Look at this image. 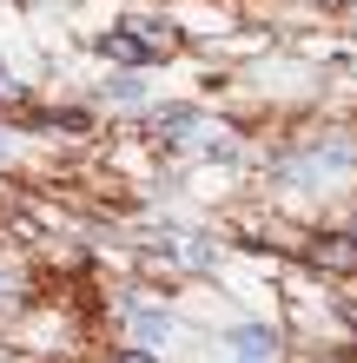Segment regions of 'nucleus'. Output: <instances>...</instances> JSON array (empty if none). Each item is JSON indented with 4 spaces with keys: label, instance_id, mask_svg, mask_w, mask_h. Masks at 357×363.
<instances>
[{
    "label": "nucleus",
    "instance_id": "obj_6",
    "mask_svg": "<svg viewBox=\"0 0 357 363\" xmlns=\"http://www.w3.org/2000/svg\"><path fill=\"white\" fill-rule=\"evenodd\" d=\"M106 99H119V106H139V99H145L139 73H113V79H106Z\"/></svg>",
    "mask_w": 357,
    "mask_h": 363
},
{
    "label": "nucleus",
    "instance_id": "obj_8",
    "mask_svg": "<svg viewBox=\"0 0 357 363\" xmlns=\"http://www.w3.org/2000/svg\"><path fill=\"white\" fill-rule=\"evenodd\" d=\"M113 363H159L153 350H126V357H113Z\"/></svg>",
    "mask_w": 357,
    "mask_h": 363
},
{
    "label": "nucleus",
    "instance_id": "obj_4",
    "mask_svg": "<svg viewBox=\"0 0 357 363\" xmlns=\"http://www.w3.org/2000/svg\"><path fill=\"white\" fill-rule=\"evenodd\" d=\"M119 317H126V330L139 337V350H165V344H172V330H179V324H172V311L145 304V297H126Z\"/></svg>",
    "mask_w": 357,
    "mask_h": 363
},
{
    "label": "nucleus",
    "instance_id": "obj_10",
    "mask_svg": "<svg viewBox=\"0 0 357 363\" xmlns=\"http://www.w3.org/2000/svg\"><path fill=\"white\" fill-rule=\"evenodd\" d=\"M351 245H357V218H351Z\"/></svg>",
    "mask_w": 357,
    "mask_h": 363
},
{
    "label": "nucleus",
    "instance_id": "obj_7",
    "mask_svg": "<svg viewBox=\"0 0 357 363\" xmlns=\"http://www.w3.org/2000/svg\"><path fill=\"white\" fill-rule=\"evenodd\" d=\"M20 99H27V86H20V79L0 67V106H20Z\"/></svg>",
    "mask_w": 357,
    "mask_h": 363
},
{
    "label": "nucleus",
    "instance_id": "obj_9",
    "mask_svg": "<svg viewBox=\"0 0 357 363\" xmlns=\"http://www.w3.org/2000/svg\"><path fill=\"white\" fill-rule=\"evenodd\" d=\"M7 159H13V139H7V133H0V165H7Z\"/></svg>",
    "mask_w": 357,
    "mask_h": 363
},
{
    "label": "nucleus",
    "instance_id": "obj_5",
    "mask_svg": "<svg viewBox=\"0 0 357 363\" xmlns=\"http://www.w3.org/2000/svg\"><path fill=\"white\" fill-rule=\"evenodd\" d=\"M304 258L318 271H331V277H351L357 271V245H351V231H324V238H311Z\"/></svg>",
    "mask_w": 357,
    "mask_h": 363
},
{
    "label": "nucleus",
    "instance_id": "obj_1",
    "mask_svg": "<svg viewBox=\"0 0 357 363\" xmlns=\"http://www.w3.org/2000/svg\"><path fill=\"white\" fill-rule=\"evenodd\" d=\"M153 133H159V145H172V152H212V159H232L238 152V133L225 119H212V113H199V106H165V113H153Z\"/></svg>",
    "mask_w": 357,
    "mask_h": 363
},
{
    "label": "nucleus",
    "instance_id": "obj_3",
    "mask_svg": "<svg viewBox=\"0 0 357 363\" xmlns=\"http://www.w3.org/2000/svg\"><path fill=\"white\" fill-rule=\"evenodd\" d=\"M219 350H225L219 363H278V330L271 324H232Z\"/></svg>",
    "mask_w": 357,
    "mask_h": 363
},
{
    "label": "nucleus",
    "instance_id": "obj_2",
    "mask_svg": "<svg viewBox=\"0 0 357 363\" xmlns=\"http://www.w3.org/2000/svg\"><path fill=\"white\" fill-rule=\"evenodd\" d=\"M99 53L119 67H159L179 53V27L172 20H119L113 33H99Z\"/></svg>",
    "mask_w": 357,
    "mask_h": 363
}]
</instances>
